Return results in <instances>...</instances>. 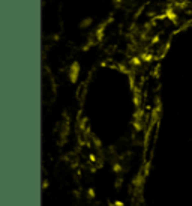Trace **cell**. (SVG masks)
Returning <instances> with one entry per match:
<instances>
[{"label": "cell", "mask_w": 192, "mask_h": 206, "mask_svg": "<svg viewBox=\"0 0 192 206\" xmlns=\"http://www.w3.org/2000/svg\"><path fill=\"white\" fill-rule=\"evenodd\" d=\"M168 15L173 18L177 27H185L192 24V3L189 2H180L174 3L168 9Z\"/></svg>", "instance_id": "obj_1"}]
</instances>
